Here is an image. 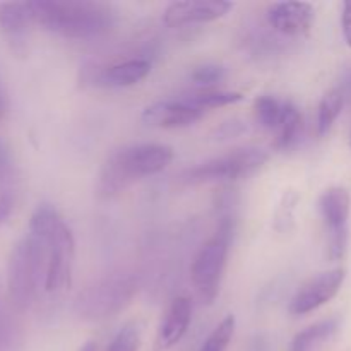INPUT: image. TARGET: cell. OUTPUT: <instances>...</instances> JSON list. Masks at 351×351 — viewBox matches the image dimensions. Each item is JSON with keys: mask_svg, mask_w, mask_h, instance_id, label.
Listing matches in <instances>:
<instances>
[{"mask_svg": "<svg viewBox=\"0 0 351 351\" xmlns=\"http://www.w3.org/2000/svg\"><path fill=\"white\" fill-rule=\"evenodd\" d=\"M345 95L341 89L335 88L331 91L326 93L322 96L321 103H319V112H317V132L319 136H326L331 130L332 123L341 113L343 105H345Z\"/></svg>", "mask_w": 351, "mask_h": 351, "instance_id": "ac0fdd59", "label": "cell"}, {"mask_svg": "<svg viewBox=\"0 0 351 351\" xmlns=\"http://www.w3.org/2000/svg\"><path fill=\"white\" fill-rule=\"evenodd\" d=\"M341 27H343V36H345L346 45L351 48V0L350 2L343 3Z\"/></svg>", "mask_w": 351, "mask_h": 351, "instance_id": "83f0119b", "label": "cell"}, {"mask_svg": "<svg viewBox=\"0 0 351 351\" xmlns=\"http://www.w3.org/2000/svg\"><path fill=\"white\" fill-rule=\"evenodd\" d=\"M285 101L281 103L274 96H259L254 101V110H256V119L264 129L276 130L281 122V115H283Z\"/></svg>", "mask_w": 351, "mask_h": 351, "instance_id": "ffe728a7", "label": "cell"}, {"mask_svg": "<svg viewBox=\"0 0 351 351\" xmlns=\"http://www.w3.org/2000/svg\"><path fill=\"white\" fill-rule=\"evenodd\" d=\"M204 110L189 105L187 101H156L143 110L144 123L163 129H177V127H189L202 119Z\"/></svg>", "mask_w": 351, "mask_h": 351, "instance_id": "4fadbf2b", "label": "cell"}, {"mask_svg": "<svg viewBox=\"0 0 351 351\" xmlns=\"http://www.w3.org/2000/svg\"><path fill=\"white\" fill-rule=\"evenodd\" d=\"M343 281H345V269L341 267L317 274L291 298L290 314L305 315L317 311L339 293Z\"/></svg>", "mask_w": 351, "mask_h": 351, "instance_id": "9c48e42d", "label": "cell"}, {"mask_svg": "<svg viewBox=\"0 0 351 351\" xmlns=\"http://www.w3.org/2000/svg\"><path fill=\"white\" fill-rule=\"evenodd\" d=\"M339 89H341V93L345 95V98H350L351 96V71H348L345 75H343Z\"/></svg>", "mask_w": 351, "mask_h": 351, "instance_id": "f546056e", "label": "cell"}, {"mask_svg": "<svg viewBox=\"0 0 351 351\" xmlns=\"http://www.w3.org/2000/svg\"><path fill=\"white\" fill-rule=\"evenodd\" d=\"M351 197L345 187H331L319 197V211L329 230V257L338 261L348 245V218Z\"/></svg>", "mask_w": 351, "mask_h": 351, "instance_id": "ba28073f", "label": "cell"}, {"mask_svg": "<svg viewBox=\"0 0 351 351\" xmlns=\"http://www.w3.org/2000/svg\"><path fill=\"white\" fill-rule=\"evenodd\" d=\"M245 130H247L245 123L233 119V120H228V122H223L219 127H216V129L213 130L211 137L216 141H226V139H233V137L242 136Z\"/></svg>", "mask_w": 351, "mask_h": 351, "instance_id": "d4e9b609", "label": "cell"}, {"mask_svg": "<svg viewBox=\"0 0 351 351\" xmlns=\"http://www.w3.org/2000/svg\"><path fill=\"white\" fill-rule=\"evenodd\" d=\"M79 351H96V345L93 341H88Z\"/></svg>", "mask_w": 351, "mask_h": 351, "instance_id": "1f68e13d", "label": "cell"}, {"mask_svg": "<svg viewBox=\"0 0 351 351\" xmlns=\"http://www.w3.org/2000/svg\"><path fill=\"white\" fill-rule=\"evenodd\" d=\"M225 77V67L219 64H202L192 72V81L197 86L218 84Z\"/></svg>", "mask_w": 351, "mask_h": 351, "instance_id": "cb8c5ba5", "label": "cell"}, {"mask_svg": "<svg viewBox=\"0 0 351 351\" xmlns=\"http://www.w3.org/2000/svg\"><path fill=\"white\" fill-rule=\"evenodd\" d=\"M243 95L237 91H215V89H209V91L197 93V95L191 96V98L184 99L189 105L195 106L199 110L206 108H219V106H228L235 105V103L242 101Z\"/></svg>", "mask_w": 351, "mask_h": 351, "instance_id": "d6986e66", "label": "cell"}, {"mask_svg": "<svg viewBox=\"0 0 351 351\" xmlns=\"http://www.w3.org/2000/svg\"><path fill=\"white\" fill-rule=\"evenodd\" d=\"M276 130H278V137L274 146L280 147V149H287V147H290L291 144L298 139V136H300L302 113L291 101H285L283 115H281V122Z\"/></svg>", "mask_w": 351, "mask_h": 351, "instance_id": "e0dca14e", "label": "cell"}, {"mask_svg": "<svg viewBox=\"0 0 351 351\" xmlns=\"http://www.w3.org/2000/svg\"><path fill=\"white\" fill-rule=\"evenodd\" d=\"M141 345V331L137 324H127L117 332L106 351H137Z\"/></svg>", "mask_w": 351, "mask_h": 351, "instance_id": "7402d4cb", "label": "cell"}, {"mask_svg": "<svg viewBox=\"0 0 351 351\" xmlns=\"http://www.w3.org/2000/svg\"><path fill=\"white\" fill-rule=\"evenodd\" d=\"M235 317L232 314L226 315L215 329L211 335L206 338L199 351H226L228 350L230 343H232L233 335H235Z\"/></svg>", "mask_w": 351, "mask_h": 351, "instance_id": "44dd1931", "label": "cell"}, {"mask_svg": "<svg viewBox=\"0 0 351 351\" xmlns=\"http://www.w3.org/2000/svg\"><path fill=\"white\" fill-rule=\"evenodd\" d=\"M350 146H351V136H350Z\"/></svg>", "mask_w": 351, "mask_h": 351, "instance_id": "d6a6232c", "label": "cell"}, {"mask_svg": "<svg viewBox=\"0 0 351 351\" xmlns=\"http://www.w3.org/2000/svg\"><path fill=\"white\" fill-rule=\"evenodd\" d=\"M233 7L235 3L228 0H184L168 5L163 21L170 27L206 24L225 17Z\"/></svg>", "mask_w": 351, "mask_h": 351, "instance_id": "30bf717a", "label": "cell"}, {"mask_svg": "<svg viewBox=\"0 0 351 351\" xmlns=\"http://www.w3.org/2000/svg\"><path fill=\"white\" fill-rule=\"evenodd\" d=\"M300 195L295 191H285L283 199H281L280 206L276 211V228L280 232H288L290 225H293V211L297 208Z\"/></svg>", "mask_w": 351, "mask_h": 351, "instance_id": "603a6c76", "label": "cell"}, {"mask_svg": "<svg viewBox=\"0 0 351 351\" xmlns=\"http://www.w3.org/2000/svg\"><path fill=\"white\" fill-rule=\"evenodd\" d=\"M314 5L307 2H276L267 7V23L285 36H298L311 29L314 23Z\"/></svg>", "mask_w": 351, "mask_h": 351, "instance_id": "7c38bea8", "label": "cell"}, {"mask_svg": "<svg viewBox=\"0 0 351 351\" xmlns=\"http://www.w3.org/2000/svg\"><path fill=\"white\" fill-rule=\"evenodd\" d=\"M233 218L225 216L219 221L215 237L199 249L191 267V278L195 290L199 291L202 300L211 304L219 293L223 273H225L226 257H228L230 242L235 228Z\"/></svg>", "mask_w": 351, "mask_h": 351, "instance_id": "277c9868", "label": "cell"}, {"mask_svg": "<svg viewBox=\"0 0 351 351\" xmlns=\"http://www.w3.org/2000/svg\"><path fill=\"white\" fill-rule=\"evenodd\" d=\"M14 194L10 191H2L0 192V225L7 221V218L10 216L14 209Z\"/></svg>", "mask_w": 351, "mask_h": 351, "instance_id": "4316f807", "label": "cell"}, {"mask_svg": "<svg viewBox=\"0 0 351 351\" xmlns=\"http://www.w3.org/2000/svg\"><path fill=\"white\" fill-rule=\"evenodd\" d=\"M7 336H9V321H7V315L3 312L2 302H0V348L5 345Z\"/></svg>", "mask_w": 351, "mask_h": 351, "instance_id": "f1b7e54d", "label": "cell"}, {"mask_svg": "<svg viewBox=\"0 0 351 351\" xmlns=\"http://www.w3.org/2000/svg\"><path fill=\"white\" fill-rule=\"evenodd\" d=\"M192 319V305L187 297H177L171 300L167 315L160 326L156 338V351L170 350L177 345L187 332Z\"/></svg>", "mask_w": 351, "mask_h": 351, "instance_id": "5bb4252c", "label": "cell"}, {"mask_svg": "<svg viewBox=\"0 0 351 351\" xmlns=\"http://www.w3.org/2000/svg\"><path fill=\"white\" fill-rule=\"evenodd\" d=\"M173 161V147L168 144H134L119 149L106 160L99 173V194H120L134 182L163 171Z\"/></svg>", "mask_w": 351, "mask_h": 351, "instance_id": "7a4b0ae2", "label": "cell"}, {"mask_svg": "<svg viewBox=\"0 0 351 351\" xmlns=\"http://www.w3.org/2000/svg\"><path fill=\"white\" fill-rule=\"evenodd\" d=\"M47 274V245L27 233L14 245L7 264V290L17 311H27Z\"/></svg>", "mask_w": 351, "mask_h": 351, "instance_id": "3957f363", "label": "cell"}, {"mask_svg": "<svg viewBox=\"0 0 351 351\" xmlns=\"http://www.w3.org/2000/svg\"><path fill=\"white\" fill-rule=\"evenodd\" d=\"M136 291L137 281L132 274H110L79 293L74 308L79 317L89 321L113 317L130 304Z\"/></svg>", "mask_w": 351, "mask_h": 351, "instance_id": "8992f818", "label": "cell"}, {"mask_svg": "<svg viewBox=\"0 0 351 351\" xmlns=\"http://www.w3.org/2000/svg\"><path fill=\"white\" fill-rule=\"evenodd\" d=\"M14 175V163L9 149L5 144L0 141V185H5Z\"/></svg>", "mask_w": 351, "mask_h": 351, "instance_id": "484cf974", "label": "cell"}, {"mask_svg": "<svg viewBox=\"0 0 351 351\" xmlns=\"http://www.w3.org/2000/svg\"><path fill=\"white\" fill-rule=\"evenodd\" d=\"M151 62L146 58H130L103 69L96 77V82L105 88H129L139 84L149 75Z\"/></svg>", "mask_w": 351, "mask_h": 351, "instance_id": "9a60e30c", "label": "cell"}, {"mask_svg": "<svg viewBox=\"0 0 351 351\" xmlns=\"http://www.w3.org/2000/svg\"><path fill=\"white\" fill-rule=\"evenodd\" d=\"M7 112V98H5V91H3V86L0 82V120L3 119Z\"/></svg>", "mask_w": 351, "mask_h": 351, "instance_id": "4dcf8cb0", "label": "cell"}, {"mask_svg": "<svg viewBox=\"0 0 351 351\" xmlns=\"http://www.w3.org/2000/svg\"><path fill=\"white\" fill-rule=\"evenodd\" d=\"M29 3L34 24L71 40H91L115 24L112 5L93 0H34Z\"/></svg>", "mask_w": 351, "mask_h": 351, "instance_id": "6da1fadb", "label": "cell"}, {"mask_svg": "<svg viewBox=\"0 0 351 351\" xmlns=\"http://www.w3.org/2000/svg\"><path fill=\"white\" fill-rule=\"evenodd\" d=\"M267 153L256 147H237L223 156L199 163L195 167L182 171L178 182L184 185L215 184V182H230L247 178L259 171L266 165Z\"/></svg>", "mask_w": 351, "mask_h": 351, "instance_id": "5b68a950", "label": "cell"}, {"mask_svg": "<svg viewBox=\"0 0 351 351\" xmlns=\"http://www.w3.org/2000/svg\"><path fill=\"white\" fill-rule=\"evenodd\" d=\"M339 328L338 319H328V321L315 322V324L308 326L304 331L298 332L291 341L290 351H312L322 341L331 338Z\"/></svg>", "mask_w": 351, "mask_h": 351, "instance_id": "2e32d148", "label": "cell"}, {"mask_svg": "<svg viewBox=\"0 0 351 351\" xmlns=\"http://www.w3.org/2000/svg\"><path fill=\"white\" fill-rule=\"evenodd\" d=\"M34 24L27 2H0V31L16 57L27 55V38Z\"/></svg>", "mask_w": 351, "mask_h": 351, "instance_id": "8fae6325", "label": "cell"}, {"mask_svg": "<svg viewBox=\"0 0 351 351\" xmlns=\"http://www.w3.org/2000/svg\"><path fill=\"white\" fill-rule=\"evenodd\" d=\"M43 242L47 245V274L43 288L48 293H57L72 285L75 259L74 235L62 219Z\"/></svg>", "mask_w": 351, "mask_h": 351, "instance_id": "52a82bcc", "label": "cell"}]
</instances>
